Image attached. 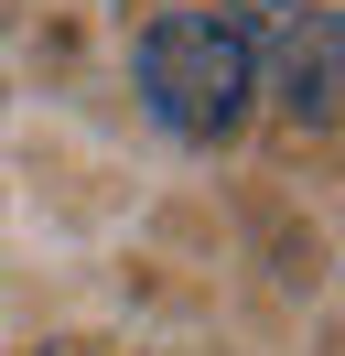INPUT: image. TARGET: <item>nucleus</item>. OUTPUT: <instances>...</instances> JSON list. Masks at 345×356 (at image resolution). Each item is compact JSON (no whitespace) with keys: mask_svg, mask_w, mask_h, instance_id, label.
<instances>
[{"mask_svg":"<svg viewBox=\"0 0 345 356\" xmlns=\"http://www.w3.org/2000/svg\"><path fill=\"white\" fill-rule=\"evenodd\" d=\"M129 76H141V108L162 119L172 140H227L237 119H248V33L227 22V11H162V22L141 33V54H129Z\"/></svg>","mask_w":345,"mask_h":356,"instance_id":"f257e3e1","label":"nucleus"},{"mask_svg":"<svg viewBox=\"0 0 345 356\" xmlns=\"http://www.w3.org/2000/svg\"><path fill=\"white\" fill-rule=\"evenodd\" d=\"M248 33V65L302 130H335L345 119V11L335 0H237L227 11Z\"/></svg>","mask_w":345,"mask_h":356,"instance_id":"f03ea898","label":"nucleus"}]
</instances>
